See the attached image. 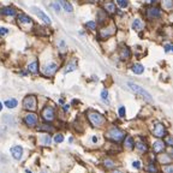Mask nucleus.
<instances>
[{"mask_svg": "<svg viewBox=\"0 0 173 173\" xmlns=\"http://www.w3.org/2000/svg\"><path fill=\"white\" fill-rule=\"evenodd\" d=\"M127 87L130 88V90H131V91H134V93H136V94L141 95L143 99H146L147 101H149V102H151V101H153L151 95L148 93V91H147L146 89L142 88L141 85H138V84H136V83H132V82H127Z\"/></svg>", "mask_w": 173, "mask_h": 173, "instance_id": "1", "label": "nucleus"}, {"mask_svg": "<svg viewBox=\"0 0 173 173\" xmlns=\"http://www.w3.org/2000/svg\"><path fill=\"white\" fill-rule=\"evenodd\" d=\"M88 119L91 123V125L95 126V127H99L105 123L104 116H101L100 113H97V112H95V111H89L88 112Z\"/></svg>", "mask_w": 173, "mask_h": 173, "instance_id": "2", "label": "nucleus"}, {"mask_svg": "<svg viewBox=\"0 0 173 173\" xmlns=\"http://www.w3.org/2000/svg\"><path fill=\"white\" fill-rule=\"evenodd\" d=\"M106 137L108 139H112V141H114V142H119L124 138V132L119 130L118 127H111L108 131H107V134H106Z\"/></svg>", "mask_w": 173, "mask_h": 173, "instance_id": "3", "label": "nucleus"}, {"mask_svg": "<svg viewBox=\"0 0 173 173\" xmlns=\"http://www.w3.org/2000/svg\"><path fill=\"white\" fill-rule=\"evenodd\" d=\"M23 106L27 111H35L37 108V100L34 95H29L23 100Z\"/></svg>", "mask_w": 173, "mask_h": 173, "instance_id": "4", "label": "nucleus"}, {"mask_svg": "<svg viewBox=\"0 0 173 173\" xmlns=\"http://www.w3.org/2000/svg\"><path fill=\"white\" fill-rule=\"evenodd\" d=\"M42 119L45 121H53L55 119V113H54V109L53 107H50V106H47L42 109Z\"/></svg>", "mask_w": 173, "mask_h": 173, "instance_id": "5", "label": "nucleus"}, {"mask_svg": "<svg viewBox=\"0 0 173 173\" xmlns=\"http://www.w3.org/2000/svg\"><path fill=\"white\" fill-rule=\"evenodd\" d=\"M32 11H33L40 19H41L42 22H45L46 24H50V23H52V22H50V18L42 11L41 8H39L37 6H32Z\"/></svg>", "mask_w": 173, "mask_h": 173, "instance_id": "6", "label": "nucleus"}, {"mask_svg": "<svg viewBox=\"0 0 173 173\" xmlns=\"http://www.w3.org/2000/svg\"><path fill=\"white\" fill-rule=\"evenodd\" d=\"M153 134H154V136H156V137H164L165 135H166V129H165V126L162 125L161 123H158L155 126H154V129H153Z\"/></svg>", "mask_w": 173, "mask_h": 173, "instance_id": "7", "label": "nucleus"}, {"mask_svg": "<svg viewBox=\"0 0 173 173\" xmlns=\"http://www.w3.org/2000/svg\"><path fill=\"white\" fill-rule=\"evenodd\" d=\"M58 70V65L55 63H49L43 67V72L46 76H53Z\"/></svg>", "mask_w": 173, "mask_h": 173, "instance_id": "8", "label": "nucleus"}, {"mask_svg": "<svg viewBox=\"0 0 173 173\" xmlns=\"http://www.w3.org/2000/svg\"><path fill=\"white\" fill-rule=\"evenodd\" d=\"M24 121H25V124L28 126H35L37 124V117H36L35 113H29V114L25 116Z\"/></svg>", "mask_w": 173, "mask_h": 173, "instance_id": "9", "label": "nucleus"}, {"mask_svg": "<svg viewBox=\"0 0 173 173\" xmlns=\"http://www.w3.org/2000/svg\"><path fill=\"white\" fill-rule=\"evenodd\" d=\"M10 151H11L12 156L16 160H19L22 158V154H23V148L21 146H15V147H12L11 149H10Z\"/></svg>", "mask_w": 173, "mask_h": 173, "instance_id": "10", "label": "nucleus"}, {"mask_svg": "<svg viewBox=\"0 0 173 173\" xmlns=\"http://www.w3.org/2000/svg\"><path fill=\"white\" fill-rule=\"evenodd\" d=\"M147 15L150 18H158V17L161 16V12H160V10L156 8V7H149L147 10Z\"/></svg>", "mask_w": 173, "mask_h": 173, "instance_id": "11", "label": "nucleus"}, {"mask_svg": "<svg viewBox=\"0 0 173 173\" xmlns=\"http://www.w3.org/2000/svg\"><path fill=\"white\" fill-rule=\"evenodd\" d=\"M57 3L60 5V6H63V8L65 10L66 12H69V13H71L74 11V7H72V5H71L70 3H67L66 0H57Z\"/></svg>", "mask_w": 173, "mask_h": 173, "instance_id": "12", "label": "nucleus"}, {"mask_svg": "<svg viewBox=\"0 0 173 173\" xmlns=\"http://www.w3.org/2000/svg\"><path fill=\"white\" fill-rule=\"evenodd\" d=\"M153 149H154L155 153H161L165 149V143L162 141H156V142H154V144H153Z\"/></svg>", "mask_w": 173, "mask_h": 173, "instance_id": "13", "label": "nucleus"}, {"mask_svg": "<svg viewBox=\"0 0 173 173\" xmlns=\"http://www.w3.org/2000/svg\"><path fill=\"white\" fill-rule=\"evenodd\" d=\"M1 13L4 16H15L16 15V10L13 7H3L1 8Z\"/></svg>", "mask_w": 173, "mask_h": 173, "instance_id": "14", "label": "nucleus"}, {"mask_svg": "<svg viewBox=\"0 0 173 173\" xmlns=\"http://www.w3.org/2000/svg\"><path fill=\"white\" fill-rule=\"evenodd\" d=\"M18 22L23 23V24H30L33 21H32V18H30L29 16H27V15H19L18 16Z\"/></svg>", "mask_w": 173, "mask_h": 173, "instance_id": "15", "label": "nucleus"}, {"mask_svg": "<svg viewBox=\"0 0 173 173\" xmlns=\"http://www.w3.org/2000/svg\"><path fill=\"white\" fill-rule=\"evenodd\" d=\"M119 55H120V59H123V60L127 59V58L130 57V49H129L127 47H123V48L120 49Z\"/></svg>", "mask_w": 173, "mask_h": 173, "instance_id": "16", "label": "nucleus"}, {"mask_svg": "<svg viewBox=\"0 0 173 173\" xmlns=\"http://www.w3.org/2000/svg\"><path fill=\"white\" fill-rule=\"evenodd\" d=\"M112 34H113V28H106L104 30H101V33H100L101 37H104V39L109 37Z\"/></svg>", "mask_w": 173, "mask_h": 173, "instance_id": "17", "label": "nucleus"}, {"mask_svg": "<svg viewBox=\"0 0 173 173\" xmlns=\"http://www.w3.org/2000/svg\"><path fill=\"white\" fill-rule=\"evenodd\" d=\"M28 70H29V72H32V74H37L39 72V63L33 62L32 64H29Z\"/></svg>", "mask_w": 173, "mask_h": 173, "instance_id": "18", "label": "nucleus"}, {"mask_svg": "<svg viewBox=\"0 0 173 173\" xmlns=\"http://www.w3.org/2000/svg\"><path fill=\"white\" fill-rule=\"evenodd\" d=\"M132 71H134V74H136V75H141V74H143L144 67L141 64H135L134 66H132Z\"/></svg>", "mask_w": 173, "mask_h": 173, "instance_id": "19", "label": "nucleus"}, {"mask_svg": "<svg viewBox=\"0 0 173 173\" xmlns=\"http://www.w3.org/2000/svg\"><path fill=\"white\" fill-rule=\"evenodd\" d=\"M124 144H125V148H127V149H132V148L135 147L134 139H132V137H130V136H127V137L125 138V142H124Z\"/></svg>", "mask_w": 173, "mask_h": 173, "instance_id": "20", "label": "nucleus"}, {"mask_svg": "<svg viewBox=\"0 0 173 173\" xmlns=\"http://www.w3.org/2000/svg\"><path fill=\"white\" fill-rule=\"evenodd\" d=\"M105 10L109 13H114L116 12V5L113 3H106L105 4Z\"/></svg>", "mask_w": 173, "mask_h": 173, "instance_id": "21", "label": "nucleus"}, {"mask_svg": "<svg viewBox=\"0 0 173 173\" xmlns=\"http://www.w3.org/2000/svg\"><path fill=\"white\" fill-rule=\"evenodd\" d=\"M17 105H18V102H17L16 99H11V100L5 101V106H6L7 108H15Z\"/></svg>", "mask_w": 173, "mask_h": 173, "instance_id": "22", "label": "nucleus"}, {"mask_svg": "<svg viewBox=\"0 0 173 173\" xmlns=\"http://www.w3.org/2000/svg\"><path fill=\"white\" fill-rule=\"evenodd\" d=\"M50 143H52V138H50V136L45 135V136L41 137V144H43V146H50Z\"/></svg>", "mask_w": 173, "mask_h": 173, "instance_id": "23", "label": "nucleus"}, {"mask_svg": "<svg viewBox=\"0 0 173 173\" xmlns=\"http://www.w3.org/2000/svg\"><path fill=\"white\" fill-rule=\"evenodd\" d=\"M136 148H137L139 151H142V153L147 151V149H148L147 144H146V143H142V142H137V143H136Z\"/></svg>", "mask_w": 173, "mask_h": 173, "instance_id": "24", "label": "nucleus"}, {"mask_svg": "<svg viewBox=\"0 0 173 173\" xmlns=\"http://www.w3.org/2000/svg\"><path fill=\"white\" fill-rule=\"evenodd\" d=\"M76 67H77V65H76L75 62H74V63H71V64H69V65L65 67V74H67V72H72V71L76 70Z\"/></svg>", "mask_w": 173, "mask_h": 173, "instance_id": "25", "label": "nucleus"}, {"mask_svg": "<svg viewBox=\"0 0 173 173\" xmlns=\"http://www.w3.org/2000/svg\"><path fill=\"white\" fill-rule=\"evenodd\" d=\"M142 27H143V24H142L139 19H135L134 23H132V29H135V30H139Z\"/></svg>", "mask_w": 173, "mask_h": 173, "instance_id": "26", "label": "nucleus"}, {"mask_svg": "<svg viewBox=\"0 0 173 173\" xmlns=\"http://www.w3.org/2000/svg\"><path fill=\"white\" fill-rule=\"evenodd\" d=\"M101 99H102L106 104L109 102V100H108V91H107L106 89H104L102 91H101Z\"/></svg>", "mask_w": 173, "mask_h": 173, "instance_id": "27", "label": "nucleus"}, {"mask_svg": "<svg viewBox=\"0 0 173 173\" xmlns=\"http://www.w3.org/2000/svg\"><path fill=\"white\" fill-rule=\"evenodd\" d=\"M162 5H164L165 8H172L173 7V0H164V1H162Z\"/></svg>", "mask_w": 173, "mask_h": 173, "instance_id": "28", "label": "nucleus"}, {"mask_svg": "<svg viewBox=\"0 0 173 173\" xmlns=\"http://www.w3.org/2000/svg\"><path fill=\"white\" fill-rule=\"evenodd\" d=\"M162 171L165 173H173V165H166L162 167Z\"/></svg>", "mask_w": 173, "mask_h": 173, "instance_id": "29", "label": "nucleus"}, {"mask_svg": "<svg viewBox=\"0 0 173 173\" xmlns=\"http://www.w3.org/2000/svg\"><path fill=\"white\" fill-rule=\"evenodd\" d=\"M118 5L124 8V7H127L129 3H127V0H118Z\"/></svg>", "mask_w": 173, "mask_h": 173, "instance_id": "30", "label": "nucleus"}, {"mask_svg": "<svg viewBox=\"0 0 173 173\" xmlns=\"http://www.w3.org/2000/svg\"><path fill=\"white\" fill-rule=\"evenodd\" d=\"M54 141L57 142V143H62V142L64 141V136H63V135H60V134H58V135L54 137Z\"/></svg>", "mask_w": 173, "mask_h": 173, "instance_id": "31", "label": "nucleus"}, {"mask_svg": "<svg viewBox=\"0 0 173 173\" xmlns=\"http://www.w3.org/2000/svg\"><path fill=\"white\" fill-rule=\"evenodd\" d=\"M148 171L150 172V173H158V168L153 165V164H150L149 166H148Z\"/></svg>", "mask_w": 173, "mask_h": 173, "instance_id": "32", "label": "nucleus"}, {"mask_svg": "<svg viewBox=\"0 0 173 173\" xmlns=\"http://www.w3.org/2000/svg\"><path fill=\"white\" fill-rule=\"evenodd\" d=\"M40 130H46V131H48V132H50V131H53V127L52 126H49V125H42V126H40Z\"/></svg>", "mask_w": 173, "mask_h": 173, "instance_id": "33", "label": "nucleus"}, {"mask_svg": "<svg viewBox=\"0 0 173 173\" xmlns=\"http://www.w3.org/2000/svg\"><path fill=\"white\" fill-rule=\"evenodd\" d=\"M8 34V30L6 28H0V36H5Z\"/></svg>", "mask_w": 173, "mask_h": 173, "instance_id": "34", "label": "nucleus"}, {"mask_svg": "<svg viewBox=\"0 0 173 173\" xmlns=\"http://www.w3.org/2000/svg\"><path fill=\"white\" fill-rule=\"evenodd\" d=\"M87 27L89 28V29H95L96 28V23L95 22H87Z\"/></svg>", "mask_w": 173, "mask_h": 173, "instance_id": "35", "label": "nucleus"}, {"mask_svg": "<svg viewBox=\"0 0 173 173\" xmlns=\"http://www.w3.org/2000/svg\"><path fill=\"white\" fill-rule=\"evenodd\" d=\"M165 142H166V144H168V146L173 147V138H172V137H166Z\"/></svg>", "mask_w": 173, "mask_h": 173, "instance_id": "36", "label": "nucleus"}, {"mask_svg": "<svg viewBox=\"0 0 173 173\" xmlns=\"http://www.w3.org/2000/svg\"><path fill=\"white\" fill-rule=\"evenodd\" d=\"M119 116H120V117H125V107L121 106V107L119 108Z\"/></svg>", "mask_w": 173, "mask_h": 173, "instance_id": "37", "label": "nucleus"}, {"mask_svg": "<svg viewBox=\"0 0 173 173\" xmlns=\"http://www.w3.org/2000/svg\"><path fill=\"white\" fill-rule=\"evenodd\" d=\"M105 165H106L107 167H109V168L114 166V164H113V162H112L111 160H106V161H105Z\"/></svg>", "mask_w": 173, "mask_h": 173, "instance_id": "38", "label": "nucleus"}, {"mask_svg": "<svg viewBox=\"0 0 173 173\" xmlns=\"http://www.w3.org/2000/svg\"><path fill=\"white\" fill-rule=\"evenodd\" d=\"M132 166H134L135 168H139L141 167V162L139 161H134V162H132Z\"/></svg>", "mask_w": 173, "mask_h": 173, "instance_id": "39", "label": "nucleus"}, {"mask_svg": "<svg viewBox=\"0 0 173 173\" xmlns=\"http://www.w3.org/2000/svg\"><path fill=\"white\" fill-rule=\"evenodd\" d=\"M169 47H171V45H166L165 46V50H166V52H169Z\"/></svg>", "mask_w": 173, "mask_h": 173, "instance_id": "40", "label": "nucleus"}, {"mask_svg": "<svg viewBox=\"0 0 173 173\" xmlns=\"http://www.w3.org/2000/svg\"><path fill=\"white\" fill-rule=\"evenodd\" d=\"M53 6H54V7H55V8H57V11H60V7H59V6H58V5H57V4H54V5H53Z\"/></svg>", "mask_w": 173, "mask_h": 173, "instance_id": "41", "label": "nucleus"}, {"mask_svg": "<svg viewBox=\"0 0 173 173\" xmlns=\"http://www.w3.org/2000/svg\"><path fill=\"white\" fill-rule=\"evenodd\" d=\"M169 156L173 159V149H172V150H171V153H169Z\"/></svg>", "mask_w": 173, "mask_h": 173, "instance_id": "42", "label": "nucleus"}, {"mask_svg": "<svg viewBox=\"0 0 173 173\" xmlns=\"http://www.w3.org/2000/svg\"><path fill=\"white\" fill-rule=\"evenodd\" d=\"M93 142H97V137L94 136V137H93Z\"/></svg>", "mask_w": 173, "mask_h": 173, "instance_id": "43", "label": "nucleus"}, {"mask_svg": "<svg viewBox=\"0 0 173 173\" xmlns=\"http://www.w3.org/2000/svg\"><path fill=\"white\" fill-rule=\"evenodd\" d=\"M1 109H3V104L0 102V111H1Z\"/></svg>", "mask_w": 173, "mask_h": 173, "instance_id": "44", "label": "nucleus"}, {"mask_svg": "<svg viewBox=\"0 0 173 173\" xmlns=\"http://www.w3.org/2000/svg\"><path fill=\"white\" fill-rule=\"evenodd\" d=\"M169 49H171V50H172V52H173V46H171V47H169Z\"/></svg>", "mask_w": 173, "mask_h": 173, "instance_id": "45", "label": "nucleus"}, {"mask_svg": "<svg viewBox=\"0 0 173 173\" xmlns=\"http://www.w3.org/2000/svg\"><path fill=\"white\" fill-rule=\"evenodd\" d=\"M114 173H123V172H119V171H117V172H114Z\"/></svg>", "mask_w": 173, "mask_h": 173, "instance_id": "46", "label": "nucleus"}, {"mask_svg": "<svg viewBox=\"0 0 173 173\" xmlns=\"http://www.w3.org/2000/svg\"><path fill=\"white\" fill-rule=\"evenodd\" d=\"M27 173H32V172H30V171H27Z\"/></svg>", "mask_w": 173, "mask_h": 173, "instance_id": "47", "label": "nucleus"}, {"mask_svg": "<svg viewBox=\"0 0 173 173\" xmlns=\"http://www.w3.org/2000/svg\"><path fill=\"white\" fill-rule=\"evenodd\" d=\"M151 1H153V3H154V1H156V0H151Z\"/></svg>", "mask_w": 173, "mask_h": 173, "instance_id": "48", "label": "nucleus"}]
</instances>
